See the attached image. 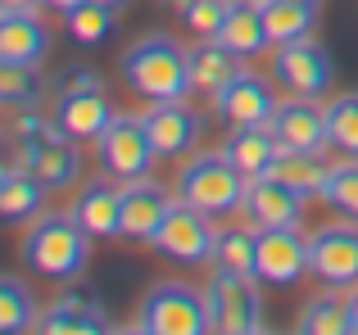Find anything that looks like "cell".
Returning <instances> with one entry per match:
<instances>
[{"mask_svg":"<svg viewBox=\"0 0 358 335\" xmlns=\"http://www.w3.org/2000/svg\"><path fill=\"white\" fill-rule=\"evenodd\" d=\"M122 82L131 96L164 105V100H186L191 96V50L173 41L164 32H150L141 41H131L118 59Z\"/></svg>","mask_w":358,"mask_h":335,"instance_id":"1","label":"cell"},{"mask_svg":"<svg viewBox=\"0 0 358 335\" xmlns=\"http://www.w3.org/2000/svg\"><path fill=\"white\" fill-rule=\"evenodd\" d=\"M91 240L96 236H91L73 213H41L23 236V263L32 267L36 276H45V281L69 285L87 272Z\"/></svg>","mask_w":358,"mask_h":335,"instance_id":"2","label":"cell"},{"mask_svg":"<svg viewBox=\"0 0 358 335\" xmlns=\"http://www.w3.org/2000/svg\"><path fill=\"white\" fill-rule=\"evenodd\" d=\"M245 191H250V177L222 154H195L191 163L177 172V200L195 204L209 218H231L236 209H245Z\"/></svg>","mask_w":358,"mask_h":335,"instance_id":"3","label":"cell"},{"mask_svg":"<svg viewBox=\"0 0 358 335\" xmlns=\"http://www.w3.org/2000/svg\"><path fill=\"white\" fill-rule=\"evenodd\" d=\"M131 331H141V335H204V331H213L209 295H200L186 281H159L141 299Z\"/></svg>","mask_w":358,"mask_h":335,"instance_id":"4","label":"cell"},{"mask_svg":"<svg viewBox=\"0 0 358 335\" xmlns=\"http://www.w3.org/2000/svg\"><path fill=\"white\" fill-rule=\"evenodd\" d=\"M209 313H213V331L222 335H259L263 322V295H259V276L254 272H227V267H213L209 285Z\"/></svg>","mask_w":358,"mask_h":335,"instance_id":"5","label":"cell"},{"mask_svg":"<svg viewBox=\"0 0 358 335\" xmlns=\"http://www.w3.org/2000/svg\"><path fill=\"white\" fill-rule=\"evenodd\" d=\"M213 240H218V231H213L209 213H200L195 204L177 200L150 245H155L164 258H173V263L195 267V263H213Z\"/></svg>","mask_w":358,"mask_h":335,"instance_id":"6","label":"cell"},{"mask_svg":"<svg viewBox=\"0 0 358 335\" xmlns=\"http://www.w3.org/2000/svg\"><path fill=\"white\" fill-rule=\"evenodd\" d=\"M96 154H100V168H105L109 177H122V181L150 177V168L159 159L145 123H141V118H127V114H114V123L96 136Z\"/></svg>","mask_w":358,"mask_h":335,"instance_id":"7","label":"cell"},{"mask_svg":"<svg viewBox=\"0 0 358 335\" xmlns=\"http://www.w3.org/2000/svg\"><path fill=\"white\" fill-rule=\"evenodd\" d=\"M14 163L27 168L32 177H41L45 191H69L73 181H82V154L78 141L64 136L59 127H45L41 136L14 145Z\"/></svg>","mask_w":358,"mask_h":335,"instance_id":"8","label":"cell"},{"mask_svg":"<svg viewBox=\"0 0 358 335\" xmlns=\"http://www.w3.org/2000/svg\"><path fill=\"white\" fill-rule=\"evenodd\" d=\"M254 276L263 285H299L308 272V236H299V227H254Z\"/></svg>","mask_w":358,"mask_h":335,"instance_id":"9","label":"cell"},{"mask_svg":"<svg viewBox=\"0 0 358 335\" xmlns=\"http://www.w3.org/2000/svg\"><path fill=\"white\" fill-rule=\"evenodd\" d=\"M308 272L327 290H354L358 285V227L336 222L308 236Z\"/></svg>","mask_w":358,"mask_h":335,"instance_id":"10","label":"cell"},{"mask_svg":"<svg viewBox=\"0 0 358 335\" xmlns=\"http://www.w3.org/2000/svg\"><path fill=\"white\" fill-rule=\"evenodd\" d=\"M272 77H277V87H286L290 96H313L317 100L331 87L336 64L313 36H304V41L277 45V54H272Z\"/></svg>","mask_w":358,"mask_h":335,"instance_id":"11","label":"cell"},{"mask_svg":"<svg viewBox=\"0 0 358 335\" xmlns=\"http://www.w3.org/2000/svg\"><path fill=\"white\" fill-rule=\"evenodd\" d=\"M150 141H155V154L159 159H182L200 145L204 136V123L186 100H164V105H150V114H141Z\"/></svg>","mask_w":358,"mask_h":335,"instance_id":"12","label":"cell"},{"mask_svg":"<svg viewBox=\"0 0 358 335\" xmlns=\"http://www.w3.org/2000/svg\"><path fill=\"white\" fill-rule=\"evenodd\" d=\"M268 127L277 132L281 150H313V154H322L327 145H331V136H327V109L317 105L313 96L281 100Z\"/></svg>","mask_w":358,"mask_h":335,"instance_id":"13","label":"cell"},{"mask_svg":"<svg viewBox=\"0 0 358 335\" xmlns=\"http://www.w3.org/2000/svg\"><path fill=\"white\" fill-rule=\"evenodd\" d=\"M281 100L272 96V82H263L259 73H241L231 87L218 91V100H213V109L222 114V123L231 127H268L272 114H277Z\"/></svg>","mask_w":358,"mask_h":335,"instance_id":"14","label":"cell"},{"mask_svg":"<svg viewBox=\"0 0 358 335\" xmlns=\"http://www.w3.org/2000/svg\"><path fill=\"white\" fill-rule=\"evenodd\" d=\"M168 209H173V200H168V191L159 181H150V177L127 181V186H122V240H131V245H150L155 231L164 227Z\"/></svg>","mask_w":358,"mask_h":335,"instance_id":"15","label":"cell"},{"mask_svg":"<svg viewBox=\"0 0 358 335\" xmlns=\"http://www.w3.org/2000/svg\"><path fill=\"white\" fill-rule=\"evenodd\" d=\"M245 218L254 227H299L304 222V195L295 186L277 181V177H250L245 191Z\"/></svg>","mask_w":358,"mask_h":335,"instance_id":"16","label":"cell"},{"mask_svg":"<svg viewBox=\"0 0 358 335\" xmlns=\"http://www.w3.org/2000/svg\"><path fill=\"white\" fill-rule=\"evenodd\" d=\"M36 331H45V335H105L109 318H105V308H100L96 290L73 281V290H64L59 299L50 304V313L41 318Z\"/></svg>","mask_w":358,"mask_h":335,"instance_id":"17","label":"cell"},{"mask_svg":"<svg viewBox=\"0 0 358 335\" xmlns=\"http://www.w3.org/2000/svg\"><path fill=\"white\" fill-rule=\"evenodd\" d=\"M50 54V27L36 9H5L0 14V59L41 64Z\"/></svg>","mask_w":358,"mask_h":335,"instance_id":"18","label":"cell"},{"mask_svg":"<svg viewBox=\"0 0 358 335\" xmlns=\"http://www.w3.org/2000/svg\"><path fill=\"white\" fill-rule=\"evenodd\" d=\"M114 123V109H109L105 91H69V96H55V127L73 141H96L105 127Z\"/></svg>","mask_w":358,"mask_h":335,"instance_id":"19","label":"cell"},{"mask_svg":"<svg viewBox=\"0 0 358 335\" xmlns=\"http://www.w3.org/2000/svg\"><path fill=\"white\" fill-rule=\"evenodd\" d=\"M73 218H78L96 240L122 236V191H118V186H109V177L87 181V186H82V195L73 200Z\"/></svg>","mask_w":358,"mask_h":335,"instance_id":"20","label":"cell"},{"mask_svg":"<svg viewBox=\"0 0 358 335\" xmlns=\"http://www.w3.org/2000/svg\"><path fill=\"white\" fill-rule=\"evenodd\" d=\"M241 73H245L241 68V54L227 50L218 36H204V41L191 50V91H195V96L218 100V91L231 87Z\"/></svg>","mask_w":358,"mask_h":335,"instance_id":"21","label":"cell"},{"mask_svg":"<svg viewBox=\"0 0 358 335\" xmlns=\"http://www.w3.org/2000/svg\"><path fill=\"white\" fill-rule=\"evenodd\" d=\"M218 41L227 45V50H236L241 59L268 50L272 36H268V23H263L259 0H227V18H222V27H218Z\"/></svg>","mask_w":358,"mask_h":335,"instance_id":"22","label":"cell"},{"mask_svg":"<svg viewBox=\"0 0 358 335\" xmlns=\"http://www.w3.org/2000/svg\"><path fill=\"white\" fill-rule=\"evenodd\" d=\"M45 209V186L41 177H32L27 168L9 163L0 177V218L5 222H32Z\"/></svg>","mask_w":358,"mask_h":335,"instance_id":"23","label":"cell"},{"mask_svg":"<svg viewBox=\"0 0 358 335\" xmlns=\"http://www.w3.org/2000/svg\"><path fill=\"white\" fill-rule=\"evenodd\" d=\"M331 168H336V163H327L322 154H313V150H281L277 163L268 168V177H277V181L295 186L304 200H313V195H327Z\"/></svg>","mask_w":358,"mask_h":335,"instance_id":"24","label":"cell"},{"mask_svg":"<svg viewBox=\"0 0 358 335\" xmlns=\"http://www.w3.org/2000/svg\"><path fill=\"white\" fill-rule=\"evenodd\" d=\"M222 150H227V159L236 163L245 177H263L272 163H277L281 141H277V132H272V127H236V132H231V141L222 145Z\"/></svg>","mask_w":358,"mask_h":335,"instance_id":"25","label":"cell"},{"mask_svg":"<svg viewBox=\"0 0 358 335\" xmlns=\"http://www.w3.org/2000/svg\"><path fill=\"white\" fill-rule=\"evenodd\" d=\"M259 9H263V23H268L272 45L304 41V36H313V27H317V5H308V0H259Z\"/></svg>","mask_w":358,"mask_h":335,"instance_id":"26","label":"cell"},{"mask_svg":"<svg viewBox=\"0 0 358 335\" xmlns=\"http://www.w3.org/2000/svg\"><path fill=\"white\" fill-rule=\"evenodd\" d=\"M295 327L304 335H354V318H350V299H336V295H313V299L299 308Z\"/></svg>","mask_w":358,"mask_h":335,"instance_id":"27","label":"cell"},{"mask_svg":"<svg viewBox=\"0 0 358 335\" xmlns=\"http://www.w3.org/2000/svg\"><path fill=\"white\" fill-rule=\"evenodd\" d=\"M64 27H69V36L78 45H100L114 36V5H105V0H82V5L64 9Z\"/></svg>","mask_w":358,"mask_h":335,"instance_id":"28","label":"cell"},{"mask_svg":"<svg viewBox=\"0 0 358 335\" xmlns=\"http://www.w3.org/2000/svg\"><path fill=\"white\" fill-rule=\"evenodd\" d=\"M32 327H41V322H36L32 290H27L18 276H5V281H0V331L23 335V331H32Z\"/></svg>","mask_w":358,"mask_h":335,"instance_id":"29","label":"cell"},{"mask_svg":"<svg viewBox=\"0 0 358 335\" xmlns=\"http://www.w3.org/2000/svg\"><path fill=\"white\" fill-rule=\"evenodd\" d=\"M45 91L41 73H36V64H9L0 59V105L5 109H23V105H36Z\"/></svg>","mask_w":358,"mask_h":335,"instance_id":"30","label":"cell"},{"mask_svg":"<svg viewBox=\"0 0 358 335\" xmlns=\"http://www.w3.org/2000/svg\"><path fill=\"white\" fill-rule=\"evenodd\" d=\"M327 136H331V150H341L345 159H358V91L336 96L327 105Z\"/></svg>","mask_w":358,"mask_h":335,"instance_id":"31","label":"cell"},{"mask_svg":"<svg viewBox=\"0 0 358 335\" xmlns=\"http://www.w3.org/2000/svg\"><path fill=\"white\" fill-rule=\"evenodd\" d=\"M254 231H218L213 240V267H227V272H254Z\"/></svg>","mask_w":358,"mask_h":335,"instance_id":"32","label":"cell"},{"mask_svg":"<svg viewBox=\"0 0 358 335\" xmlns=\"http://www.w3.org/2000/svg\"><path fill=\"white\" fill-rule=\"evenodd\" d=\"M322 200L331 204L341 218L358 222V159L331 168V181H327V195H322Z\"/></svg>","mask_w":358,"mask_h":335,"instance_id":"33","label":"cell"},{"mask_svg":"<svg viewBox=\"0 0 358 335\" xmlns=\"http://www.w3.org/2000/svg\"><path fill=\"white\" fill-rule=\"evenodd\" d=\"M182 18L195 36H218L222 18H227V0H191V5L182 9Z\"/></svg>","mask_w":358,"mask_h":335,"instance_id":"34","label":"cell"},{"mask_svg":"<svg viewBox=\"0 0 358 335\" xmlns=\"http://www.w3.org/2000/svg\"><path fill=\"white\" fill-rule=\"evenodd\" d=\"M5 132H9V141H32V136H41L45 132V118L36 114V105H23V109H9V118H5Z\"/></svg>","mask_w":358,"mask_h":335,"instance_id":"35","label":"cell"},{"mask_svg":"<svg viewBox=\"0 0 358 335\" xmlns=\"http://www.w3.org/2000/svg\"><path fill=\"white\" fill-rule=\"evenodd\" d=\"M69 91H105V87H100V73L96 68L78 64V68H64L59 82H55V96H69Z\"/></svg>","mask_w":358,"mask_h":335,"instance_id":"36","label":"cell"},{"mask_svg":"<svg viewBox=\"0 0 358 335\" xmlns=\"http://www.w3.org/2000/svg\"><path fill=\"white\" fill-rule=\"evenodd\" d=\"M41 0H0V9H36Z\"/></svg>","mask_w":358,"mask_h":335,"instance_id":"37","label":"cell"},{"mask_svg":"<svg viewBox=\"0 0 358 335\" xmlns=\"http://www.w3.org/2000/svg\"><path fill=\"white\" fill-rule=\"evenodd\" d=\"M350 318H354V335H358V285L350 290Z\"/></svg>","mask_w":358,"mask_h":335,"instance_id":"38","label":"cell"},{"mask_svg":"<svg viewBox=\"0 0 358 335\" xmlns=\"http://www.w3.org/2000/svg\"><path fill=\"white\" fill-rule=\"evenodd\" d=\"M41 5H50V9H59V14H64V9H73V5H82V0H41Z\"/></svg>","mask_w":358,"mask_h":335,"instance_id":"39","label":"cell"},{"mask_svg":"<svg viewBox=\"0 0 358 335\" xmlns=\"http://www.w3.org/2000/svg\"><path fill=\"white\" fill-rule=\"evenodd\" d=\"M105 5H114V9H118V5H127V0H105Z\"/></svg>","mask_w":358,"mask_h":335,"instance_id":"40","label":"cell"},{"mask_svg":"<svg viewBox=\"0 0 358 335\" xmlns=\"http://www.w3.org/2000/svg\"><path fill=\"white\" fill-rule=\"evenodd\" d=\"M308 5H317V0H308Z\"/></svg>","mask_w":358,"mask_h":335,"instance_id":"41","label":"cell"}]
</instances>
